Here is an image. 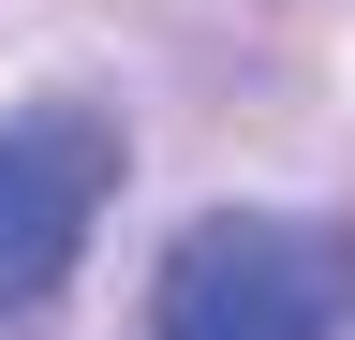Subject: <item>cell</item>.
Wrapping results in <instances>:
<instances>
[{
  "instance_id": "obj_1",
  "label": "cell",
  "mask_w": 355,
  "mask_h": 340,
  "mask_svg": "<svg viewBox=\"0 0 355 340\" xmlns=\"http://www.w3.org/2000/svg\"><path fill=\"white\" fill-rule=\"evenodd\" d=\"M355 237L326 207H207L148 281V340H340Z\"/></svg>"
},
{
  "instance_id": "obj_2",
  "label": "cell",
  "mask_w": 355,
  "mask_h": 340,
  "mask_svg": "<svg viewBox=\"0 0 355 340\" xmlns=\"http://www.w3.org/2000/svg\"><path fill=\"white\" fill-rule=\"evenodd\" d=\"M104 193H119V134H104L89 104H30V118H0V311H30V296L74 281Z\"/></svg>"
}]
</instances>
